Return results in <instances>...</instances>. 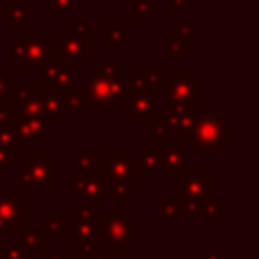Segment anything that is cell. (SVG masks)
<instances>
[{"label":"cell","instance_id":"1","mask_svg":"<svg viewBox=\"0 0 259 259\" xmlns=\"http://www.w3.org/2000/svg\"><path fill=\"white\" fill-rule=\"evenodd\" d=\"M111 200V212L109 214H95L97 225H99V237L103 245H107L113 251L119 253H130L134 245L140 243V225L130 221L121 212V200L109 198Z\"/></svg>","mask_w":259,"mask_h":259},{"label":"cell","instance_id":"2","mask_svg":"<svg viewBox=\"0 0 259 259\" xmlns=\"http://www.w3.org/2000/svg\"><path fill=\"white\" fill-rule=\"evenodd\" d=\"M233 140V127L231 123L219 115V113H196L194 125L188 134V144H192L196 150L210 152L221 150Z\"/></svg>","mask_w":259,"mask_h":259},{"label":"cell","instance_id":"3","mask_svg":"<svg viewBox=\"0 0 259 259\" xmlns=\"http://www.w3.org/2000/svg\"><path fill=\"white\" fill-rule=\"evenodd\" d=\"M55 188L57 162L45 150H32L26 158H18V188Z\"/></svg>","mask_w":259,"mask_h":259},{"label":"cell","instance_id":"4","mask_svg":"<svg viewBox=\"0 0 259 259\" xmlns=\"http://www.w3.org/2000/svg\"><path fill=\"white\" fill-rule=\"evenodd\" d=\"M164 89L168 103L202 105L204 101V79L196 75L192 67H176L174 75H170Z\"/></svg>","mask_w":259,"mask_h":259},{"label":"cell","instance_id":"5","mask_svg":"<svg viewBox=\"0 0 259 259\" xmlns=\"http://www.w3.org/2000/svg\"><path fill=\"white\" fill-rule=\"evenodd\" d=\"M30 223V198L20 192L18 186H0V227L4 235H16Z\"/></svg>","mask_w":259,"mask_h":259},{"label":"cell","instance_id":"6","mask_svg":"<svg viewBox=\"0 0 259 259\" xmlns=\"http://www.w3.org/2000/svg\"><path fill=\"white\" fill-rule=\"evenodd\" d=\"M55 59L65 63L71 69H83L85 63L93 57V38L83 36L71 30H57L55 36Z\"/></svg>","mask_w":259,"mask_h":259},{"label":"cell","instance_id":"7","mask_svg":"<svg viewBox=\"0 0 259 259\" xmlns=\"http://www.w3.org/2000/svg\"><path fill=\"white\" fill-rule=\"evenodd\" d=\"M117 105L132 123H148L158 113V89L140 87L134 79V87L117 101Z\"/></svg>","mask_w":259,"mask_h":259},{"label":"cell","instance_id":"8","mask_svg":"<svg viewBox=\"0 0 259 259\" xmlns=\"http://www.w3.org/2000/svg\"><path fill=\"white\" fill-rule=\"evenodd\" d=\"M10 57V69H38L47 61L55 59V40L47 38L40 42L30 40H12L8 49Z\"/></svg>","mask_w":259,"mask_h":259},{"label":"cell","instance_id":"9","mask_svg":"<svg viewBox=\"0 0 259 259\" xmlns=\"http://www.w3.org/2000/svg\"><path fill=\"white\" fill-rule=\"evenodd\" d=\"M36 71H38L36 73V87L40 91L63 93L65 89H69L71 85H75V69L67 67L65 63H61L57 59L47 61Z\"/></svg>","mask_w":259,"mask_h":259},{"label":"cell","instance_id":"10","mask_svg":"<svg viewBox=\"0 0 259 259\" xmlns=\"http://www.w3.org/2000/svg\"><path fill=\"white\" fill-rule=\"evenodd\" d=\"M210 194H214V180L208 178L202 168H184L174 178V198L198 196L204 200Z\"/></svg>","mask_w":259,"mask_h":259},{"label":"cell","instance_id":"11","mask_svg":"<svg viewBox=\"0 0 259 259\" xmlns=\"http://www.w3.org/2000/svg\"><path fill=\"white\" fill-rule=\"evenodd\" d=\"M83 91L87 97V105H91V111L95 115H109L113 111V95L109 89V79L89 75L83 83Z\"/></svg>","mask_w":259,"mask_h":259},{"label":"cell","instance_id":"12","mask_svg":"<svg viewBox=\"0 0 259 259\" xmlns=\"http://www.w3.org/2000/svg\"><path fill=\"white\" fill-rule=\"evenodd\" d=\"M65 186L75 194V198L81 200V204L97 208L105 202L101 178L95 176H71L65 180Z\"/></svg>","mask_w":259,"mask_h":259},{"label":"cell","instance_id":"13","mask_svg":"<svg viewBox=\"0 0 259 259\" xmlns=\"http://www.w3.org/2000/svg\"><path fill=\"white\" fill-rule=\"evenodd\" d=\"M99 162V178H130V162L132 154L127 150H103Z\"/></svg>","mask_w":259,"mask_h":259},{"label":"cell","instance_id":"14","mask_svg":"<svg viewBox=\"0 0 259 259\" xmlns=\"http://www.w3.org/2000/svg\"><path fill=\"white\" fill-rule=\"evenodd\" d=\"M162 170V150H144L130 162V180H156Z\"/></svg>","mask_w":259,"mask_h":259},{"label":"cell","instance_id":"15","mask_svg":"<svg viewBox=\"0 0 259 259\" xmlns=\"http://www.w3.org/2000/svg\"><path fill=\"white\" fill-rule=\"evenodd\" d=\"M186 168V142L168 138L162 150V170L168 180H174Z\"/></svg>","mask_w":259,"mask_h":259},{"label":"cell","instance_id":"16","mask_svg":"<svg viewBox=\"0 0 259 259\" xmlns=\"http://www.w3.org/2000/svg\"><path fill=\"white\" fill-rule=\"evenodd\" d=\"M14 134L18 142H47L49 140V121L40 117H18L14 123Z\"/></svg>","mask_w":259,"mask_h":259},{"label":"cell","instance_id":"17","mask_svg":"<svg viewBox=\"0 0 259 259\" xmlns=\"http://www.w3.org/2000/svg\"><path fill=\"white\" fill-rule=\"evenodd\" d=\"M0 18L10 24L12 32H22L30 26V6L28 4H14V2H2L0 4Z\"/></svg>","mask_w":259,"mask_h":259},{"label":"cell","instance_id":"18","mask_svg":"<svg viewBox=\"0 0 259 259\" xmlns=\"http://www.w3.org/2000/svg\"><path fill=\"white\" fill-rule=\"evenodd\" d=\"M47 239H49V231L45 229L42 223H28L26 227H22L16 233V241L26 249V251H45L47 249Z\"/></svg>","mask_w":259,"mask_h":259},{"label":"cell","instance_id":"19","mask_svg":"<svg viewBox=\"0 0 259 259\" xmlns=\"http://www.w3.org/2000/svg\"><path fill=\"white\" fill-rule=\"evenodd\" d=\"M132 32L125 30L115 20H105L101 24V49L103 51H119L123 40H130Z\"/></svg>","mask_w":259,"mask_h":259},{"label":"cell","instance_id":"20","mask_svg":"<svg viewBox=\"0 0 259 259\" xmlns=\"http://www.w3.org/2000/svg\"><path fill=\"white\" fill-rule=\"evenodd\" d=\"M40 99H42L45 119L49 123H65L67 121V109H65V103H63L61 93L40 91Z\"/></svg>","mask_w":259,"mask_h":259},{"label":"cell","instance_id":"21","mask_svg":"<svg viewBox=\"0 0 259 259\" xmlns=\"http://www.w3.org/2000/svg\"><path fill=\"white\" fill-rule=\"evenodd\" d=\"M136 83L140 87H148V89H164L170 75L164 67H156V69H150V67H140L138 73L134 75Z\"/></svg>","mask_w":259,"mask_h":259},{"label":"cell","instance_id":"22","mask_svg":"<svg viewBox=\"0 0 259 259\" xmlns=\"http://www.w3.org/2000/svg\"><path fill=\"white\" fill-rule=\"evenodd\" d=\"M73 176H95L99 178V162L87 150L73 152Z\"/></svg>","mask_w":259,"mask_h":259},{"label":"cell","instance_id":"23","mask_svg":"<svg viewBox=\"0 0 259 259\" xmlns=\"http://www.w3.org/2000/svg\"><path fill=\"white\" fill-rule=\"evenodd\" d=\"M221 208H223V198L217 196V194H210V196H206L202 200L198 217H202V223L204 225H221L223 223Z\"/></svg>","mask_w":259,"mask_h":259},{"label":"cell","instance_id":"24","mask_svg":"<svg viewBox=\"0 0 259 259\" xmlns=\"http://www.w3.org/2000/svg\"><path fill=\"white\" fill-rule=\"evenodd\" d=\"M156 208H158V217H156V223L158 225H176V221L180 217L176 198L158 196L156 198Z\"/></svg>","mask_w":259,"mask_h":259},{"label":"cell","instance_id":"25","mask_svg":"<svg viewBox=\"0 0 259 259\" xmlns=\"http://www.w3.org/2000/svg\"><path fill=\"white\" fill-rule=\"evenodd\" d=\"M103 241L99 235H91V237H81V239H75V245H73V253L79 257V259H91L93 255H97L99 251H103Z\"/></svg>","mask_w":259,"mask_h":259},{"label":"cell","instance_id":"26","mask_svg":"<svg viewBox=\"0 0 259 259\" xmlns=\"http://www.w3.org/2000/svg\"><path fill=\"white\" fill-rule=\"evenodd\" d=\"M103 194L105 198H117L123 200L132 194V180L130 178H111V180H101Z\"/></svg>","mask_w":259,"mask_h":259},{"label":"cell","instance_id":"27","mask_svg":"<svg viewBox=\"0 0 259 259\" xmlns=\"http://www.w3.org/2000/svg\"><path fill=\"white\" fill-rule=\"evenodd\" d=\"M63 97V103H65V109L67 111H83L87 107V97H85V91H83V85H71L69 89H65L61 93Z\"/></svg>","mask_w":259,"mask_h":259},{"label":"cell","instance_id":"28","mask_svg":"<svg viewBox=\"0 0 259 259\" xmlns=\"http://www.w3.org/2000/svg\"><path fill=\"white\" fill-rule=\"evenodd\" d=\"M160 10L154 0H130V20L132 22H148L152 14Z\"/></svg>","mask_w":259,"mask_h":259},{"label":"cell","instance_id":"29","mask_svg":"<svg viewBox=\"0 0 259 259\" xmlns=\"http://www.w3.org/2000/svg\"><path fill=\"white\" fill-rule=\"evenodd\" d=\"M146 125H148V140L152 144H164L170 138V130H168V123L164 119V113L158 111Z\"/></svg>","mask_w":259,"mask_h":259},{"label":"cell","instance_id":"30","mask_svg":"<svg viewBox=\"0 0 259 259\" xmlns=\"http://www.w3.org/2000/svg\"><path fill=\"white\" fill-rule=\"evenodd\" d=\"M67 235H73V239H81V237H91V235H99V225L97 219L93 221H85V223H75V221H67L65 231Z\"/></svg>","mask_w":259,"mask_h":259},{"label":"cell","instance_id":"31","mask_svg":"<svg viewBox=\"0 0 259 259\" xmlns=\"http://www.w3.org/2000/svg\"><path fill=\"white\" fill-rule=\"evenodd\" d=\"M166 53L172 59H184L186 57V40L180 38L174 28L166 30Z\"/></svg>","mask_w":259,"mask_h":259},{"label":"cell","instance_id":"32","mask_svg":"<svg viewBox=\"0 0 259 259\" xmlns=\"http://www.w3.org/2000/svg\"><path fill=\"white\" fill-rule=\"evenodd\" d=\"M0 259H30V251L18 241H0Z\"/></svg>","mask_w":259,"mask_h":259},{"label":"cell","instance_id":"33","mask_svg":"<svg viewBox=\"0 0 259 259\" xmlns=\"http://www.w3.org/2000/svg\"><path fill=\"white\" fill-rule=\"evenodd\" d=\"M0 148H6L16 158H20V142H18L12 125H0Z\"/></svg>","mask_w":259,"mask_h":259},{"label":"cell","instance_id":"34","mask_svg":"<svg viewBox=\"0 0 259 259\" xmlns=\"http://www.w3.org/2000/svg\"><path fill=\"white\" fill-rule=\"evenodd\" d=\"M119 73H121V59L103 61L97 67H93V71H91V75H97V77H103V79H113Z\"/></svg>","mask_w":259,"mask_h":259},{"label":"cell","instance_id":"35","mask_svg":"<svg viewBox=\"0 0 259 259\" xmlns=\"http://www.w3.org/2000/svg\"><path fill=\"white\" fill-rule=\"evenodd\" d=\"M16 119H18L16 107H14V105L6 99V95H4L2 101H0V125H12Z\"/></svg>","mask_w":259,"mask_h":259},{"label":"cell","instance_id":"36","mask_svg":"<svg viewBox=\"0 0 259 259\" xmlns=\"http://www.w3.org/2000/svg\"><path fill=\"white\" fill-rule=\"evenodd\" d=\"M75 8V0H47L49 14H71Z\"/></svg>","mask_w":259,"mask_h":259},{"label":"cell","instance_id":"37","mask_svg":"<svg viewBox=\"0 0 259 259\" xmlns=\"http://www.w3.org/2000/svg\"><path fill=\"white\" fill-rule=\"evenodd\" d=\"M42 225H45V229H47L49 233L59 235V233H63V231H65L67 217H65V214H49V217H47V221H45Z\"/></svg>","mask_w":259,"mask_h":259},{"label":"cell","instance_id":"38","mask_svg":"<svg viewBox=\"0 0 259 259\" xmlns=\"http://www.w3.org/2000/svg\"><path fill=\"white\" fill-rule=\"evenodd\" d=\"M93 219H95L93 208H91V206H85V204L77 206L75 212H73V221H75V223H85V221H93Z\"/></svg>","mask_w":259,"mask_h":259},{"label":"cell","instance_id":"39","mask_svg":"<svg viewBox=\"0 0 259 259\" xmlns=\"http://www.w3.org/2000/svg\"><path fill=\"white\" fill-rule=\"evenodd\" d=\"M174 32H176L180 38L188 40V38H192V36H194V22H176Z\"/></svg>","mask_w":259,"mask_h":259},{"label":"cell","instance_id":"40","mask_svg":"<svg viewBox=\"0 0 259 259\" xmlns=\"http://www.w3.org/2000/svg\"><path fill=\"white\" fill-rule=\"evenodd\" d=\"M73 30L79 32V34H83V36L93 38V30H95V26H93L91 20H77V22L73 24Z\"/></svg>","mask_w":259,"mask_h":259},{"label":"cell","instance_id":"41","mask_svg":"<svg viewBox=\"0 0 259 259\" xmlns=\"http://www.w3.org/2000/svg\"><path fill=\"white\" fill-rule=\"evenodd\" d=\"M10 75H12V69L10 67H0V101L6 95L8 87H10Z\"/></svg>","mask_w":259,"mask_h":259},{"label":"cell","instance_id":"42","mask_svg":"<svg viewBox=\"0 0 259 259\" xmlns=\"http://www.w3.org/2000/svg\"><path fill=\"white\" fill-rule=\"evenodd\" d=\"M14 162H18V158L12 152H8L6 148H0V170H8Z\"/></svg>","mask_w":259,"mask_h":259},{"label":"cell","instance_id":"43","mask_svg":"<svg viewBox=\"0 0 259 259\" xmlns=\"http://www.w3.org/2000/svg\"><path fill=\"white\" fill-rule=\"evenodd\" d=\"M190 4H194V0H168V2H166V12H168V14H174V12H178V10L188 8Z\"/></svg>","mask_w":259,"mask_h":259},{"label":"cell","instance_id":"44","mask_svg":"<svg viewBox=\"0 0 259 259\" xmlns=\"http://www.w3.org/2000/svg\"><path fill=\"white\" fill-rule=\"evenodd\" d=\"M38 259H71V251H40Z\"/></svg>","mask_w":259,"mask_h":259},{"label":"cell","instance_id":"45","mask_svg":"<svg viewBox=\"0 0 259 259\" xmlns=\"http://www.w3.org/2000/svg\"><path fill=\"white\" fill-rule=\"evenodd\" d=\"M91 259H121V253H119V251L109 249V251H99V253H97V255H93Z\"/></svg>","mask_w":259,"mask_h":259},{"label":"cell","instance_id":"46","mask_svg":"<svg viewBox=\"0 0 259 259\" xmlns=\"http://www.w3.org/2000/svg\"><path fill=\"white\" fill-rule=\"evenodd\" d=\"M202 259H223V255H221L219 251H206V253L202 255Z\"/></svg>","mask_w":259,"mask_h":259},{"label":"cell","instance_id":"47","mask_svg":"<svg viewBox=\"0 0 259 259\" xmlns=\"http://www.w3.org/2000/svg\"><path fill=\"white\" fill-rule=\"evenodd\" d=\"M10 2H14V4H28V0H10Z\"/></svg>","mask_w":259,"mask_h":259},{"label":"cell","instance_id":"48","mask_svg":"<svg viewBox=\"0 0 259 259\" xmlns=\"http://www.w3.org/2000/svg\"><path fill=\"white\" fill-rule=\"evenodd\" d=\"M71 259H79V257H77V255H75V253L71 251Z\"/></svg>","mask_w":259,"mask_h":259},{"label":"cell","instance_id":"49","mask_svg":"<svg viewBox=\"0 0 259 259\" xmlns=\"http://www.w3.org/2000/svg\"><path fill=\"white\" fill-rule=\"evenodd\" d=\"M0 186H2V170H0Z\"/></svg>","mask_w":259,"mask_h":259}]
</instances>
